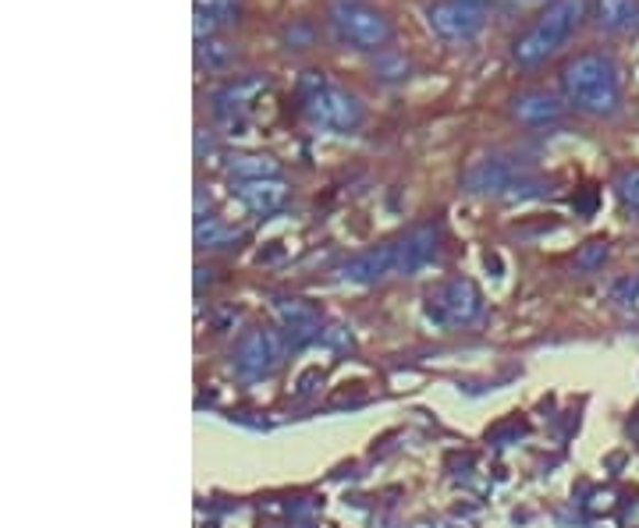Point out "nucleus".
<instances>
[{"label":"nucleus","mask_w":639,"mask_h":528,"mask_svg":"<svg viewBox=\"0 0 639 528\" xmlns=\"http://www.w3.org/2000/svg\"><path fill=\"white\" fill-rule=\"evenodd\" d=\"M278 319L284 323V330L292 333V344H306L313 338H320V312L302 298H281L278 301Z\"/></svg>","instance_id":"14"},{"label":"nucleus","mask_w":639,"mask_h":528,"mask_svg":"<svg viewBox=\"0 0 639 528\" xmlns=\"http://www.w3.org/2000/svg\"><path fill=\"white\" fill-rule=\"evenodd\" d=\"M235 196L242 199L252 213H274L288 202V185L281 178H260V182H238Z\"/></svg>","instance_id":"15"},{"label":"nucleus","mask_w":639,"mask_h":528,"mask_svg":"<svg viewBox=\"0 0 639 528\" xmlns=\"http://www.w3.org/2000/svg\"><path fill=\"white\" fill-rule=\"evenodd\" d=\"M607 252H611V249H607V242H600V238H597V242H586L580 252H575V270H586V274H589V270L604 266Z\"/></svg>","instance_id":"19"},{"label":"nucleus","mask_w":639,"mask_h":528,"mask_svg":"<svg viewBox=\"0 0 639 528\" xmlns=\"http://www.w3.org/2000/svg\"><path fill=\"white\" fill-rule=\"evenodd\" d=\"M196 8V40H214L220 29H228L242 14V0H192Z\"/></svg>","instance_id":"13"},{"label":"nucleus","mask_w":639,"mask_h":528,"mask_svg":"<svg viewBox=\"0 0 639 528\" xmlns=\"http://www.w3.org/2000/svg\"><path fill=\"white\" fill-rule=\"evenodd\" d=\"M466 188L469 191H494V196H519V191L533 188L540 191V182L526 178V174L508 164L501 156H487V160H476V164L466 170Z\"/></svg>","instance_id":"7"},{"label":"nucleus","mask_w":639,"mask_h":528,"mask_svg":"<svg viewBox=\"0 0 639 528\" xmlns=\"http://www.w3.org/2000/svg\"><path fill=\"white\" fill-rule=\"evenodd\" d=\"M228 170L238 182H260V178H278V160L270 156H231Z\"/></svg>","instance_id":"17"},{"label":"nucleus","mask_w":639,"mask_h":528,"mask_svg":"<svg viewBox=\"0 0 639 528\" xmlns=\"http://www.w3.org/2000/svg\"><path fill=\"white\" fill-rule=\"evenodd\" d=\"M487 22V0H434L426 4V25L447 43L473 40Z\"/></svg>","instance_id":"5"},{"label":"nucleus","mask_w":639,"mask_h":528,"mask_svg":"<svg viewBox=\"0 0 639 528\" xmlns=\"http://www.w3.org/2000/svg\"><path fill=\"white\" fill-rule=\"evenodd\" d=\"M196 238H199V242H206V245H224V242H231V238H238V231L220 228V223L206 220V223H199V228H196Z\"/></svg>","instance_id":"20"},{"label":"nucleus","mask_w":639,"mask_h":528,"mask_svg":"<svg viewBox=\"0 0 639 528\" xmlns=\"http://www.w3.org/2000/svg\"><path fill=\"white\" fill-rule=\"evenodd\" d=\"M327 25L334 32V40L359 54H383L394 36V25L388 14L373 4H366V0H331Z\"/></svg>","instance_id":"3"},{"label":"nucleus","mask_w":639,"mask_h":528,"mask_svg":"<svg viewBox=\"0 0 639 528\" xmlns=\"http://www.w3.org/2000/svg\"><path fill=\"white\" fill-rule=\"evenodd\" d=\"M398 249V277H412L415 270H423L441 249V223H420V228L405 231L394 242Z\"/></svg>","instance_id":"8"},{"label":"nucleus","mask_w":639,"mask_h":528,"mask_svg":"<svg viewBox=\"0 0 639 528\" xmlns=\"http://www.w3.org/2000/svg\"><path fill=\"white\" fill-rule=\"evenodd\" d=\"M267 89H270V82H267V78H260V75H252V78H235V82L220 86V89L210 96L214 114H217L220 121H231V124H235L256 100H260V96H263Z\"/></svg>","instance_id":"10"},{"label":"nucleus","mask_w":639,"mask_h":528,"mask_svg":"<svg viewBox=\"0 0 639 528\" xmlns=\"http://www.w3.org/2000/svg\"><path fill=\"white\" fill-rule=\"evenodd\" d=\"M615 191H618V199H621V206H626V210H636L639 213V167L621 170L618 182H615Z\"/></svg>","instance_id":"18"},{"label":"nucleus","mask_w":639,"mask_h":528,"mask_svg":"<svg viewBox=\"0 0 639 528\" xmlns=\"http://www.w3.org/2000/svg\"><path fill=\"white\" fill-rule=\"evenodd\" d=\"M586 22V0H551L540 11V19L511 43V61L519 68H537V64L551 61L557 51H565L575 32Z\"/></svg>","instance_id":"2"},{"label":"nucleus","mask_w":639,"mask_h":528,"mask_svg":"<svg viewBox=\"0 0 639 528\" xmlns=\"http://www.w3.org/2000/svg\"><path fill=\"white\" fill-rule=\"evenodd\" d=\"M562 92L580 114L611 118L621 107V75L618 64L607 54H580L562 68Z\"/></svg>","instance_id":"1"},{"label":"nucleus","mask_w":639,"mask_h":528,"mask_svg":"<svg viewBox=\"0 0 639 528\" xmlns=\"http://www.w3.org/2000/svg\"><path fill=\"white\" fill-rule=\"evenodd\" d=\"M299 96H302V114L316 128H327V132H356L362 124V103L348 89L334 86L324 72H306Z\"/></svg>","instance_id":"4"},{"label":"nucleus","mask_w":639,"mask_h":528,"mask_svg":"<svg viewBox=\"0 0 639 528\" xmlns=\"http://www.w3.org/2000/svg\"><path fill=\"white\" fill-rule=\"evenodd\" d=\"M594 19L604 32H626L639 19V0H594Z\"/></svg>","instance_id":"16"},{"label":"nucleus","mask_w":639,"mask_h":528,"mask_svg":"<svg viewBox=\"0 0 639 528\" xmlns=\"http://www.w3.org/2000/svg\"><path fill=\"white\" fill-rule=\"evenodd\" d=\"M342 274H345V280H351V284H377V280H383V277L398 274V249H394V242L377 245V249H366V252H359V255H351V260L342 266Z\"/></svg>","instance_id":"11"},{"label":"nucleus","mask_w":639,"mask_h":528,"mask_svg":"<svg viewBox=\"0 0 639 528\" xmlns=\"http://www.w3.org/2000/svg\"><path fill=\"white\" fill-rule=\"evenodd\" d=\"M434 301H437V306H430V312L437 309L441 323H473V319L484 312V298H479L476 284L466 280V277L444 284V292Z\"/></svg>","instance_id":"9"},{"label":"nucleus","mask_w":639,"mask_h":528,"mask_svg":"<svg viewBox=\"0 0 639 528\" xmlns=\"http://www.w3.org/2000/svg\"><path fill=\"white\" fill-rule=\"evenodd\" d=\"M284 359V338L270 327L246 330L235 348V370L242 376H267L274 373Z\"/></svg>","instance_id":"6"},{"label":"nucleus","mask_w":639,"mask_h":528,"mask_svg":"<svg viewBox=\"0 0 639 528\" xmlns=\"http://www.w3.org/2000/svg\"><path fill=\"white\" fill-rule=\"evenodd\" d=\"M511 114H516L522 124L540 128V124H551L565 114V100L551 89H526L511 100Z\"/></svg>","instance_id":"12"}]
</instances>
